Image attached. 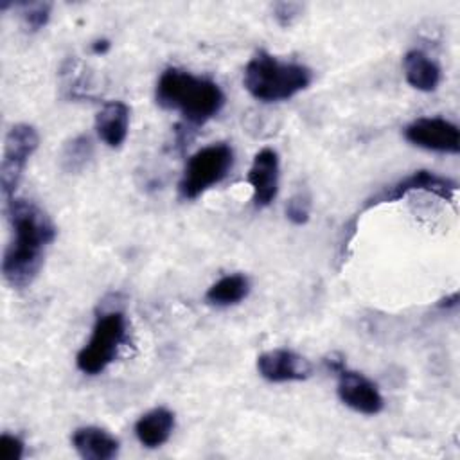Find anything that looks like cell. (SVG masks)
Here are the masks:
<instances>
[{"label": "cell", "mask_w": 460, "mask_h": 460, "mask_svg": "<svg viewBox=\"0 0 460 460\" xmlns=\"http://www.w3.org/2000/svg\"><path fill=\"white\" fill-rule=\"evenodd\" d=\"M5 203L13 239L2 259V275L11 288L23 289L38 277L45 261V250L56 239V226L32 201L13 198Z\"/></svg>", "instance_id": "6da1fadb"}, {"label": "cell", "mask_w": 460, "mask_h": 460, "mask_svg": "<svg viewBox=\"0 0 460 460\" xmlns=\"http://www.w3.org/2000/svg\"><path fill=\"white\" fill-rule=\"evenodd\" d=\"M155 101L164 110L178 111L187 129L199 128L214 119L223 110L226 99L219 84L212 79L169 66L156 81Z\"/></svg>", "instance_id": "7a4b0ae2"}, {"label": "cell", "mask_w": 460, "mask_h": 460, "mask_svg": "<svg viewBox=\"0 0 460 460\" xmlns=\"http://www.w3.org/2000/svg\"><path fill=\"white\" fill-rule=\"evenodd\" d=\"M313 81L309 66L282 61L266 50L255 52L246 63L243 74V84L246 92L261 102L288 101L305 90Z\"/></svg>", "instance_id": "3957f363"}, {"label": "cell", "mask_w": 460, "mask_h": 460, "mask_svg": "<svg viewBox=\"0 0 460 460\" xmlns=\"http://www.w3.org/2000/svg\"><path fill=\"white\" fill-rule=\"evenodd\" d=\"M128 336L126 316L120 309H108L97 314L90 340L75 356L77 368L86 376L104 372L117 358Z\"/></svg>", "instance_id": "277c9868"}, {"label": "cell", "mask_w": 460, "mask_h": 460, "mask_svg": "<svg viewBox=\"0 0 460 460\" xmlns=\"http://www.w3.org/2000/svg\"><path fill=\"white\" fill-rule=\"evenodd\" d=\"M234 167V149L225 144H210L198 149L187 160L181 178L178 181V192L181 199H196L210 187L223 181Z\"/></svg>", "instance_id": "5b68a950"}, {"label": "cell", "mask_w": 460, "mask_h": 460, "mask_svg": "<svg viewBox=\"0 0 460 460\" xmlns=\"http://www.w3.org/2000/svg\"><path fill=\"white\" fill-rule=\"evenodd\" d=\"M40 137L34 126L31 124H14L5 135L4 158L0 164V190L5 201L14 198L16 187L22 180L23 169L29 158L38 149Z\"/></svg>", "instance_id": "8992f818"}, {"label": "cell", "mask_w": 460, "mask_h": 460, "mask_svg": "<svg viewBox=\"0 0 460 460\" xmlns=\"http://www.w3.org/2000/svg\"><path fill=\"white\" fill-rule=\"evenodd\" d=\"M404 138L417 147L458 155L460 151V133L456 124L442 117H419L410 122L404 129Z\"/></svg>", "instance_id": "52a82bcc"}, {"label": "cell", "mask_w": 460, "mask_h": 460, "mask_svg": "<svg viewBox=\"0 0 460 460\" xmlns=\"http://www.w3.org/2000/svg\"><path fill=\"white\" fill-rule=\"evenodd\" d=\"M417 190H424V192H431L446 201H451L455 198L456 192V183L446 176H438L431 171L420 169L415 171L413 174L399 180L397 183L379 190L377 194H374L372 198L367 199V203L363 205V210H368L376 205L381 203H390V201H397L404 196H408L410 192H417Z\"/></svg>", "instance_id": "ba28073f"}, {"label": "cell", "mask_w": 460, "mask_h": 460, "mask_svg": "<svg viewBox=\"0 0 460 460\" xmlns=\"http://www.w3.org/2000/svg\"><path fill=\"white\" fill-rule=\"evenodd\" d=\"M338 377V397L350 410L363 415H377L385 408V399L374 381L361 372L341 367L334 372Z\"/></svg>", "instance_id": "9c48e42d"}, {"label": "cell", "mask_w": 460, "mask_h": 460, "mask_svg": "<svg viewBox=\"0 0 460 460\" xmlns=\"http://www.w3.org/2000/svg\"><path fill=\"white\" fill-rule=\"evenodd\" d=\"M279 178L280 160L277 151L271 147H262L255 153L246 176L252 187V201L255 208H264L273 203L279 194Z\"/></svg>", "instance_id": "30bf717a"}, {"label": "cell", "mask_w": 460, "mask_h": 460, "mask_svg": "<svg viewBox=\"0 0 460 460\" xmlns=\"http://www.w3.org/2000/svg\"><path fill=\"white\" fill-rule=\"evenodd\" d=\"M257 372L270 383L304 381L311 376V363L291 349H271L257 358Z\"/></svg>", "instance_id": "8fae6325"}, {"label": "cell", "mask_w": 460, "mask_h": 460, "mask_svg": "<svg viewBox=\"0 0 460 460\" xmlns=\"http://www.w3.org/2000/svg\"><path fill=\"white\" fill-rule=\"evenodd\" d=\"M129 106L122 101L106 102L95 115V131L108 147H120L129 131Z\"/></svg>", "instance_id": "7c38bea8"}, {"label": "cell", "mask_w": 460, "mask_h": 460, "mask_svg": "<svg viewBox=\"0 0 460 460\" xmlns=\"http://www.w3.org/2000/svg\"><path fill=\"white\" fill-rule=\"evenodd\" d=\"M72 446L84 460H111L119 455V440L97 426H83L72 433Z\"/></svg>", "instance_id": "4fadbf2b"}, {"label": "cell", "mask_w": 460, "mask_h": 460, "mask_svg": "<svg viewBox=\"0 0 460 460\" xmlns=\"http://www.w3.org/2000/svg\"><path fill=\"white\" fill-rule=\"evenodd\" d=\"M174 422V413L171 410L164 406L153 408L135 422V437L147 449L160 447L172 435Z\"/></svg>", "instance_id": "5bb4252c"}, {"label": "cell", "mask_w": 460, "mask_h": 460, "mask_svg": "<svg viewBox=\"0 0 460 460\" xmlns=\"http://www.w3.org/2000/svg\"><path fill=\"white\" fill-rule=\"evenodd\" d=\"M402 70L406 83L419 92H435L442 79V70L438 63L419 49L408 50L404 54Z\"/></svg>", "instance_id": "9a60e30c"}, {"label": "cell", "mask_w": 460, "mask_h": 460, "mask_svg": "<svg viewBox=\"0 0 460 460\" xmlns=\"http://www.w3.org/2000/svg\"><path fill=\"white\" fill-rule=\"evenodd\" d=\"M250 293V279L243 273H230L216 280L205 293V300L216 307H230Z\"/></svg>", "instance_id": "2e32d148"}, {"label": "cell", "mask_w": 460, "mask_h": 460, "mask_svg": "<svg viewBox=\"0 0 460 460\" xmlns=\"http://www.w3.org/2000/svg\"><path fill=\"white\" fill-rule=\"evenodd\" d=\"M93 155L92 138L84 133L72 137L65 142L59 155V164L65 172H81Z\"/></svg>", "instance_id": "e0dca14e"}, {"label": "cell", "mask_w": 460, "mask_h": 460, "mask_svg": "<svg viewBox=\"0 0 460 460\" xmlns=\"http://www.w3.org/2000/svg\"><path fill=\"white\" fill-rule=\"evenodd\" d=\"M14 7L20 9V18L31 32L43 29L50 20V2H14Z\"/></svg>", "instance_id": "ac0fdd59"}, {"label": "cell", "mask_w": 460, "mask_h": 460, "mask_svg": "<svg viewBox=\"0 0 460 460\" xmlns=\"http://www.w3.org/2000/svg\"><path fill=\"white\" fill-rule=\"evenodd\" d=\"M286 217L293 225H305L311 217V194L307 189H298L286 203Z\"/></svg>", "instance_id": "d6986e66"}, {"label": "cell", "mask_w": 460, "mask_h": 460, "mask_svg": "<svg viewBox=\"0 0 460 460\" xmlns=\"http://www.w3.org/2000/svg\"><path fill=\"white\" fill-rule=\"evenodd\" d=\"M304 5L298 2H277L273 4V18L280 27H291L302 14Z\"/></svg>", "instance_id": "ffe728a7"}, {"label": "cell", "mask_w": 460, "mask_h": 460, "mask_svg": "<svg viewBox=\"0 0 460 460\" xmlns=\"http://www.w3.org/2000/svg\"><path fill=\"white\" fill-rule=\"evenodd\" d=\"M23 442L20 437L11 433H2L0 437V458L2 460H20L23 456Z\"/></svg>", "instance_id": "44dd1931"}, {"label": "cell", "mask_w": 460, "mask_h": 460, "mask_svg": "<svg viewBox=\"0 0 460 460\" xmlns=\"http://www.w3.org/2000/svg\"><path fill=\"white\" fill-rule=\"evenodd\" d=\"M110 47H111L110 40L101 38V40H95V41L92 43V52H93V54H106V52L110 50Z\"/></svg>", "instance_id": "7402d4cb"}, {"label": "cell", "mask_w": 460, "mask_h": 460, "mask_svg": "<svg viewBox=\"0 0 460 460\" xmlns=\"http://www.w3.org/2000/svg\"><path fill=\"white\" fill-rule=\"evenodd\" d=\"M437 305H438V307H456V305H458V293L455 291V293H451L449 296L438 300Z\"/></svg>", "instance_id": "603a6c76"}]
</instances>
